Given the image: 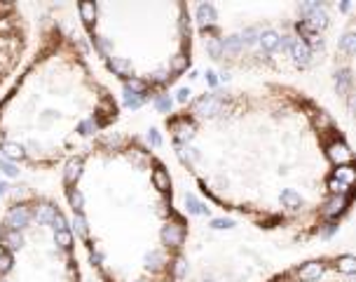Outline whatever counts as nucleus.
I'll use <instances>...</instances> for the list:
<instances>
[{"label": "nucleus", "instance_id": "ea45409f", "mask_svg": "<svg viewBox=\"0 0 356 282\" xmlns=\"http://www.w3.org/2000/svg\"><path fill=\"white\" fill-rule=\"evenodd\" d=\"M141 104H143V97H136V94H124V106L127 108H141Z\"/></svg>", "mask_w": 356, "mask_h": 282}, {"label": "nucleus", "instance_id": "c85d7f7f", "mask_svg": "<svg viewBox=\"0 0 356 282\" xmlns=\"http://www.w3.org/2000/svg\"><path fill=\"white\" fill-rule=\"evenodd\" d=\"M54 242H56V247H61V249H71L73 235L68 233V231H56V233H54Z\"/></svg>", "mask_w": 356, "mask_h": 282}, {"label": "nucleus", "instance_id": "e433bc0d", "mask_svg": "<svg viewBox=\"0 0 356 282\" xmlns=\"http://www.w3.org/2000/svg\"><path fill=\"white\" fill-rule=\"evenodd\" d=\"M148 268H159V266L164 264V254L162 251H152V254H148Z\"/></svg>", "mask_w": 356, "mask_h": 282}, {"label": "nucleus", "instance_id": "39448f33", "mask_svg": "<svg viewBox=\"0 0 356 282\" xmlns=\"http://www.w3.org/2000/svg\"><path fill=\"white\" fill-rule=\"evenodd\" d=\"M183 238H185V231H183L181 223H167L162 228V240L164 245L169 247H181L183 245Z\"/></svg>", "mask_w": 356, "mask_h": 282}, {"label": "nucleus", "instance_id": "8fccbe9b", "mask_svg": "<svg viewBox=\"0 0 356 282\" xmlns=\"http://www.w3.org/2000/svg\"><path fill=\"white\" fill-rule=\"evenodd\" d=\"M176 99H178L181 104H185L187 99H190V87H181V90H178V94H176Z\"/></svg>", "mask_w": 356, "mask_h": 282}, {"label": "nucleus", "instance_id": "37998d69", "mask_svg": "<svg viewBox=\"0 0 356 282\" xmlns=\"http://www.w3.org/2000/svg\"><path fill=\"white\" fill-rule=\"evenodd\" d=\"M314 123H316V127H319V129H328V127H331V118H328L326 116V113H321V110H319V116H316V118H314Z\"/></svg>", "mask_w": 356, "mask_h": 282}, {"label": "nucleus", "instance_id": "6e6d98bb", "mask_svg": "<svg viewBox=\"0 0 356 282\" xmlns=\"http://www.w3.org/2000/svg\"><path fill=\"white\" fill-rule=\"evenodd\" d=\"M5 188H7L5 184H0V198H3V193H5Z\"/></svg>", "mask_w": 356, "mask_h": 282}, {"label": "nucleus", "instance_id": "a878e982", "mask_svg": "<svg viewBox=\"0 0 356 282\" xmlns=\"http://www.w3.org/2000/svg\"><path fill=\"white\" fill-rule=\"evenodd\" d=\"M206 49H209V54H211L213 59L223 57V45H220V38H216V36L206 38Z\"/></svg>", "mask_w": 356, "mask_h": 282}, {"label": "nucleus", "instance_id": "412c9836", "mask_svg": "<svg viewBox=\"0 0 356 282\" xmlns=\"http://www.w3.org/2000/svg\"><path fill=\"white\" fill-rule=\"evenodd\" d=\"M80 17L87 26H91L96 21V5L94 3H80Z\"/></svg>", "mask_w": 356, "mask_h": 282}, {"label": "nucleus", "instance_id": "b1692460", "mask_svg": "<svg viewBox=\"0 0 356 282\" xmlns=\"http://www.w3.org/2000/svg\"><path fill=\"white\" fill-rule=\"evenodd\" d=\"M333 179H338V181H342L344 186H351V181H354V170H351V165H342L335 170V174H333Z\"/></svg>", "mask_w": 356, "mask_h": 282}, {"label": "nucleus", "instance_id": "f704fd0d", "mask_svg": "<svg viewBox=\"0 0 356 282\" xmlns=\"http://www.w3.org/2000/svg\"><path fill=\"white\" fill-rule=\"evenodd\" d=\"M296 29H298V33H300V36L305 38V43H309V40H312V38L316 36V33H314L312 29H309V24H307V21H298V24H296Z\"/></svg>", "mask_w": 356, "mask_h": 282}, {"label": "nucleus", "instance_id": "a19ab883", "mask_svg": "<svg viewBox=\"0 0 356 282\" xmlns=\"http://www.w3.org/2000/svg\"><path fill=\"white\" fill-rule=\"evenodd\" d=\"M0 172L7 174V177H17L19 170L12 165V162H7V160H0Z\"/></svg>", "mask_w": 356, "mask_h": 282}, {"label": "nucleus", "instance_id": "09e8293b", "mask_svg": "<svg viewBox=\"0 0 356 282\" xmlns=\"http://www.w3.org/2000/svg\"><path fill=\"white\" fill-rule=\"evenodd\" d=\"M171 78H174V75H169L167 71H157L150 80H152V82H167V80H171Z\"/></svg>", "mask_w": 356, "mask_h": 282}, {"label": "nucleus", "instance_id": "603ef678", "mask_svg": "<svg viewBox=\"0 0 356 282\" xmlns=\"http://www.w3.org/2000/svg\"><path fill=\"white\" fill-rule=\"evenodd\" d=\"M206 82H209V85H216V82H218V78H216L213 71H206Z\"/></svg>", "mask_w": 356, "mask_h": 282}, {"label": "nucleus", "instance_id": "864d4df0", "mask_svg": "<svg viewBox=\"0 0 356 282\" xmlns=\"http://www.w3.org/2000/svg\"><path fill=\"white\" fill-rule=\"evenodd\" d=\"M106 144H108V146H120V139H117V136H108Z\"/></svg>", "mask_w": 356, "mask_h": 282}, {"label": "nucleus", "instance_id": "dca6fc26", "mask_svg": "<svg viewBox=\"0 0 356 282\" xmlns=\"http://www.w3.org/2000/svg\"><path fill=\"white\" fill-rule=\"evenodd\" d=\"M108 68L117 75H129L132 73V64H129L124 57H113V59H108Z\"/></svg>", "mask_w": 356, "mask_h": 282}, {"label": "nucleus", "instance_id": "f257e3e1", "mask_svg": "<svg viewBox=\"0 0 356 282\" xmlns=\"http://www.w3.org/2000/svg\"><path fill=\"white\" fill-rule=\"evenodd\" d=\"M30 219H33V214H30V209L26 205H14L3 219V226H5V231H19V228L28 226Z\"/></svg>", "mask_w": 356, "mask_h": 282}, {"label": "nucleus", "instance_id": "49530a36", "mask_svg": "<svg viewBox=\"0 0 356 282\" xmlns=\"http://www.w3.org/2000/svg\"><path fill=\"white\" fill-rule=\"evenodd\" d=\"M96 127H99V125H96V123H94V120H91V118H89V120H85V123L80 125V132H82V134H91V132H94V129H96Z\"/></svg>", "mask_w": 356, "mask_h": 282}, {"label": "nucleus", "instance_id": "de8ad7c7", "mask_svg": "<svg viewBox=\"0 0 356 282\" xmlns=\"http://www.w3.org/2000/svg\"><path fill=\"white\" fill-rule=\"evenodd\" d=\"M335 231H338V223H335V221H328V223H323V228H321V235H333L335 233Z\"/></svg>", "mask_w": 356, "mask_h": 282}, {"label": "nucleus", "instance_id": "bb28decb", "mask_svg": "<svg viewBox=\"0 0 356 282\" xmlns=\"http://www.w3.org/2000/svg\"><path fill=\"white\" fill-rule=\"evenodd\" d=\"M68 200H71V207L78 212V214H82V207H85V198H82V193L80 190H68Z\"/></svg>", "mask_w": 356, "mask_h": 282}, {"label": "nucleus", "instance_id": "6e6552de", "mask_svg": "<svg viewBox=\"0 0 356 282\" xmlns=\"http://www.w3.org/2000/svg\"><path fill=\"white\" fill-rule=\"evenodd\" d=\"M347 203H349V195H333L331 200H328L326 205H323V212H326L328 216H335L342 214L344 209H347Z\"/></svg>", "mask_w": 356, "mask_h": 282}, {"label": "nucleus", "instance_id": "f03ea898", "mask_svg": "<svg viewBox=\"0 0 356 282\" xmlns=\"http://www.w3.org/2000/svg\"><path fill=\"white\" fill-rule=\"evenodd\" d=\"M220 110H223V101L216 94H202L195 101V113H200V116H216Z\"/></svg>", "mask_w": 356, "mask_h": 282}, {"label": "nucleus", "instance_id": "0eeeda50", "mask_svg": "<svg viewBox=\"0 0 356 282\" xmlns=\"http://www.w3.org/2000/svg\"><path fill=\"white\" fill-rule=\"evenodd\" d=\"M0 245L5 247V251L10 254V251L19 249V247L24 245V235H21V231H3V235H0Z\"/></svg>", "mask_w": 356, "mask_h": 282}, {"label": "nucleus", "instance_id": "7c9ffc66", "mask_svg": "<svg viewBox=\"0 0 356 282\" xmlns=\"http://www.w3.org/2000/svg\"><path fill=\"white\" fill-rule=\"evenodd\" d=\"M155 106H157V110H159V113H169L171 106H174V101H171L169 94H159V97L155 99Z\"/></svg>", "mask_w": 356, "mask_h": 282}, {"label": "nucleus", "instance_id": "9d476101", "mask_svg": "<svg viewBox=\"0 0 356 282\" xmlns=\"http://www.w3.org/2000/svg\"><path fill=\"white\" fill-rule=\"evenodd\" d=\"M305 21L309 24V29H312L314 33H316V31H323V29L328 26V14L323 12V10H314L312 14H307V19H305Z\"/></svg>", "mask_w": 356, "mask_h": 282}, {"label": "nucleus", "instance_id": "aec40b11", "mask_svg": "<svg viewBox=\"0 0 356 282\" xmlns=\"http://www.w3.org/2000/svg\"><path fill=\"white\" fill-rule=\"evenodd\" d=\"M54 214H56V209L52 207V205L43 203V205H40V207L36 209V221H38V223H52V219H54Z\"/></svg>", "mask_w": 356, "mask_h": 282}, {"label": "nucleus", "instance_id": "2eb2a0df", "mask_svg": "<svg viewBox=\"0 0 356 282\" xmlns=\"http://www.w3.org/2000/svg\"><path fill=\"white\" fill-rule=\"evenodd\" d=\"M0 151H3V155L10 160H21L26 155L24 148L19 146V144H14V141H3V144H0Z\"/></svg>", "mask_w": 356, "mask_h": 282}, {"label": "nucleus", "instance_id": "cd10ccee", "mask_svg": "<svg viewBox=\"0 0 356 282\" xmlns=\"http://www.w3.org/2000/svg\"><path fill=\"white\" fill-rule=\"evenodd\" d=\"M145 90H148V85H145L143 80H136V78H129V80H127V92H129V94L143 97Z\"/></svg>", "mask_w": 356, "mask_h": 282}, {"label": "nucleus", "instance_id": "5fc2aeb1", "mask_svg": "<svg viewBox=\"0 0 356 282\" xmlns=\"http://www.w3.org/2000/svg\"><path fill=\"white\" fill-rule=\"evenodd\" d=\"M91 264H101V261H103V257H101V254H94V251H91Z\"/></svg>", "mask_w": 356, "mask_h": 282}, {"label": "nucleus", "instance_id": "a18cd8bd", "mask_svg": "<svg viewBox=\"0 0 356 282\" xmlns=\"http://www.w3.org/2000/svg\"><path fill=\"white\" fill-rule=\"evenodd\" d=\"M281 52H288L290 54V47H293V38H288V36H284V38H279V45H277Z\"/></svg>", "mask_w": 356, "mask_h": 282}, {"label": "nucleus", "instance_id": "2f4dec72", "mask_svg": "<svg viewBox=\"0 0 356 282\" xmlns=\"http://www.w3.org/2000/svg\"><path fill=\"white\" fill-rule=\"evenodd\" d=\"M328 188H331L333 195H349V186H344L338 179H331V181H328Z\"/></svg>", "mask_w": 356, "mask_h": 282}, {"label": "nucleus", "instance_id": "a211bd4d", "mask_svg": "<svg viewBox=\"0 0 356 282\" xmlns=\"http://www.w3.org/2000/svg\"><path fill=\"white\" fill-rule=\"evenodd\" d=\"M349 85H351V73L347 68H340L335 73V87H338V94H347L349 92Z\"/></svg>", "mask_w": 356, "mask_h": 282}, {"label": "nucleus", "instance_id": "4c0bfd02", "mask_svg": "<svg viewBox=\"0 0 356 282\" xmlns=\"http://www.w3.org/2000/svg\"><path fill=\"white\" fill-rule=\"evenodd\" d=\"M12 264H14L12 254H7V251H3V254H0V275H5L7 270L12 268Z\"/></svg>", "mask_w": 356, "mask_h": 282}, {"label": "nucleus", "instance_id": "3c124183", "mask_svg": "<svg viewBox=\"0 0 356 282\" xmlns=\"http://www.w3.org/2000/svg\"><path fill=\"white\" fill-rule=\"evenodd\" d=\"M148 139H150L152 146H159L162 144V139H159V134H157V129H150V134H148Z\"/></svg>", "mask_w": 356, "mask_h": 282}, {"label": "nucleus", "instance_id": "423d86ee", "mask_svg": "<svg viewBox=\"0 0 356 282\" xmlns=\"http://www.w3.org/2000/svg\"><path fill=\"white\" fill-rule=\"evenodd\" d=\"M197 19H200V24L204 26V29H211L218 19L216 7H213L211 3H200V5H197Z\"/></svg>", "mask_w": 356, "mask_h": 282}, {"label": "nucleus", "instance_id": "c9c22d12", "mask_svg": "<svg viewBox=\"0 0 356 282\" xmlns=\"http://www.w3.org/2000/svg\"><path fill=\"white\" fill-rule=\"evenodd\" d=\"M73 226H75V233L80 238H87V221L82 214H75V221H73Z\"/></svg>", "mask_w": 356, "mask_h": 282}, {"label": "nucleus", "instance_id": "1a4fd4ad", "mask_svg": "<svg viewBox=\"0 0 356 282\" xmlns=\"http://www.w3.org/2000/svg\"><path fill=\"white\" fill-rule=\"evenodd\" d=\"M321 273H323V266H321L319 261H309V264H305L302 268H298V277H300L302 282L319 280Z\"/></svg>", "mask_w": 356, "mask_h": 282}, {"label": "nucleus", "instance_id": "4be33fe9", "mask_svg": "<svg viewBox=\"0 0 356 282\" xmlns=\"http://www.w3.org/2000/svg\"><path fill=\"white\" fill-rule=\"evenodd\" d=\"M185 209L190 212V214H206V212H209V207L202 205L200 200H197L195 195H190V193L185 195Z\"/></svg>", "mask_w": 356, "mask_h": 282}, {"label": "nucleus", "instance_id": "ddd939ff", "mask_svg": "<svg viewBox=\"0 0 356 282\" xmlns=\"http://www.w3.org/2000/svg\"><path fill=\"white\" fill-rule=\"evenodd\" d=\"M80 174H82V160L75 158L71 160L66 165V170H63V179H66V184H75L80 179Z\"/></svg>", "mask_w": 356, "mask_h": 282}, {"label": "nucleus", "instance_id": "f8f14e48", "mask_svg": "<svg viewBox=\"0 0 356 282\" xmlns=\"http://www.w3.org/2000/svg\"><path fill=\"white\" fill-rule=\"evenodd\" d=\"M152 184L159 193H167L171 188V179H169V172L164 170V167H157L155 172H152Z\"/></svg>", "mask_w": 356, "mask_h": 282}, {"label": "nucleus", "instance_id": "58836bf2", "mask_svg": "<svg viewBox=\"0 0 356 282\" xmlns=\"http://www.w3.org/2000/svg\"><path fill=\"white\" fill-rule=\"evenodd\" d=\"M52 226H54V233H56V231H68V221H66V216L61 214V212H56L54 219H52Z\"/></svg>", "mask_w": 356, "mask_h": 282}, {"label": "nucleus", "instance_id": "7ed1b4c3", "mask_svg": "<svg viewBox=\"0 0 356 282\" xmlns=\"http://www.w3.org/2000/svg\"><path fill=\"white\" fill-rule=\"evenodd\" d=\"M326 153H328V158H331V162H335L338 167L349 165L351 162V151L344 141H333V144H328Z\"/></svg>", "mask_w": 356, "mask_h": 282}, {"label": "nucleus", "instance_id": "f3484780", "mask_svg": "<svg viewBox=\"0 0 356 282\" xmlns=\"http://www.w3.org/2000/svg\"><path fill=\"white\" fill-rule=\"evenodd\" d=\"M281 205H284V207H288V209H300V205H302L300 193H298V190H293V188H286L284 193H281Z\"/></svg>", "mask_w": 356, "mask_h": 282}, {"label": "nucleus", "instance_id": "c756f323", "mask_svg": "<svg viewBox=\"0 0 356 282\" xmlns=\"http://www.w3.org/2000/svg\"><path fill=\"white\" fill-rule=\"evenodd\" d=\"M187 66H190V57H185V54H176L174 62H171V71L174 73H183Z\"/></svg>", "mask_w": 356, "mask_h": 282}, {"label": "nucleus", "instance_id": "20e7f679", "mask_svg": "<svg viewBox=\"0 0 356 282\" xmlns=\"http://www.w3.org/2000/svg\"><path fill=\"white\" fill-rule=\"evenodd\" d=\"M290 57H293L296 66L305 68V66H309V62H312V47H309L305 40H293V47H290Z\"/></svg>", "mask_w": 356, "mask_h": 282}, {"label": "nucleus", "instance_id": "4468645a", "mask_svg": "<svg viewBox=\"0 0 356 282\" xmlns=\"http://www.w3.org/2000/svg\"><path fill=\"white\" fill-rule=\"evenodd\" d=\"M258 43L263 45L265 52H272V49H277V45H279V33L272 31V29H267V31H263L258 36Z\"/></svg>", "mask_w": 356, "mask_h": 282}, {"label": "nucleus", "instance_id": "4d7b16f0", "mask_svg": "<svg viewBox=\"0 0 356 282\" xmlns=\"http://www.w3.org/2000/svg\"><path fill=\"white\" fill-rule=\"evenodd\" d=\"M0 282H3V280H0Z\"/></svg>", "mask_w": 356, "mask_h": 282}, {"label": "nucleus", "instance_id": "6ab92c4d", "mask_svg": "<svg viewBox=\"0 0 356 282\" xmlns=\"http://www.w3.org/2000/svg\"><path fill=\"white\" fill-rule=\"evenodd\" d=\"M174 129H176V139L178 141H190L195 136V125L187 123V120H181L178 125H174Z\"/></svg>", "mask_w": 356, "mask_h": 282}, {"label": "nucleus", "instance_id": "79ce46f5", "mask_svg": "<svg viewBox=\"0 0 356 282\" xmlns=\"http://www.w3.org/2000/svg\"><path fill=\"white\" fill-rule=\"evenodd\" d=\"M232 226H235L232 219H213L211 221V228H216V231H225V228H232Z\"/></svg>", "mask_w": 356, "mask_h": 282}, {"label": "nucleus", "instance_id": "72a5a7b5", "mask_svg": "<svg viewBox=\"0 0 356 282\" xmlns=\"http://www.w3.org/2000/svg\"><path fill=\"white\" fill-rule=\"evenodd\" d=\"M94 43H96V49L101 52L103 57H108L110 54V49H113V45H110L108 38H103V36H96L94 38Z\"/></svg>", "mask_w": 356, "mask_h": 282}, {"label": "nucleus", "instance_id": "c03bdc74", "mask_svg": "<svg viewBox=\"0 0 356 282\" xmlns=\"http://www.w3.org/2000/svg\"><path fill=\"white\" fill-rule=\"evenodd\" d=\"M185 270H187V264H185V259H176V264H174V275L181 280L183 275H185Z\"/></svg>", "mask_w": 356, "mask_h": 282}, {"label": "nucleus", "instance_id": "5701e85b", "mask_svg": "<svg viewBox=\"0 0 356 282\" xmlns=\"http://www.w3.org/2000/svg\"><path fill=\"white\" fill-rule=\"evenodd\" d=\"M335 266H338V270H342V273H347V275H351L356 270V259L351 257V254H344V257H338V261H335Z\"/></svg>", "mask_w": 356, "mask_h": 282}, {"label": "nucleus", "instance_id": "393cba45", "mask_svg": "<svg viewBox=\"0 0 356 282\" xmlns=\"http://www.w3.org/2000/svg\"><path fill=\"white\" fill-rule=\"evenodd\" d=\"M258 36H260V29H255V26H251V29H244L242 33H239V40H242V45L246 47V45H253L258 43Z\"/></svg>", "mask_w": 356, "mask_h": 282}, {"label": "nucleus", "instance_id": "473e14b6", "mask_svg": "<svg viewBox=\"0 0 356 282\" xmlns=\"http://www.w3.org/2000/svg\"><path fill=\"white\" fill-rule=\"evenodd\" d=\"M340 47H342L347 54H354V49H356V36L354 33H344V38L340 40Z\"/></svg>", "mask_w": 356, "mask_h": 282}, {"label": "nucleus", "instance_id": "9b49d317", "mask_svg": "<svg viewBox=\"0 0 356 282\" xmlns=\"http://www.w3.org/2000/svg\"><path fill=\"white\" fill-rule=\"evenodd\" d=\"M220 45H223V54L228 57H237V54H242V40L237 36H228V38H220Z\"/></svg>", "mask_w": 356, "mask_h": 282}]
</instances>
